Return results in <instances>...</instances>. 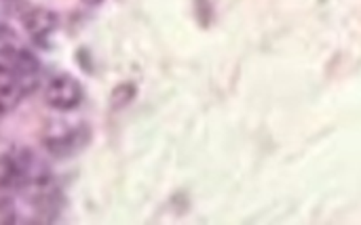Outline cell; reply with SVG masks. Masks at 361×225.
Returning a JSON list of instances; mask_svg holds the SVG:
<instances>
[{
  "instance_id": "1",
  "label": "cell",
  "mask_w": 361,
  "mask_h": 225,
  "mask_svg": "<svg viewBox=\"0 0 361 225\" xmlns=\"http://www.w3.org/2000/svg\"><path fill=\"white\" fill-rule=\"evenodd\" d=\"M47 105L57 112H70L80 105L82 101V86L70 74H57L49 80L44 91Z\"/></svg>"
},
{
  "instance_id": "2",
  "label": "cell",
  "mask_w": 361,
  "mask_h": 225,
  "mask_svg": "<svg viewBox=\"0 0 361 225\" xmlns=\"http://www.w3.org/2000/svg\"><path fill=\"white\" fill-rule=\"evenodd\" d=\"M89 141H91V129L87 124H78L72 129L66 127V129L44 135L42 148L55 158H66V156H72L74 152H78L80 148H85Z\"/></svg>"
},
{
  "instance_id": "3",
  "label": "cell",
  "mask_w": 361,
  "mask_h": 225,
  "mask_svg": "<svg viewBox=\"0 0 361 225\" xmlns=\"http://www.w3.org/2000/svg\"><path fill=\"white\" fill-rule=\"evenodd\" d=\"M25 95L19 72L11 65L6 51L0 49V114H11Z\"/></svg>"
},
{
  "instance_id": "4",
  "label": "cell",
  "mask_w": 361,
  "mask_h": 225,
  "mask_svg": "<svg viewBox=\"0 0 361 225\" xmlns=\"http://www.w3.org/2000/svg\"><path fill=\"white\" fill-rule=\"evenodd\" d=\"M57 25H59V15L44 6L30 8L23 15V27L34 38H47L49 34H53L57 30Z\"/></svg>"
},
{
  "instance_id": "5",
  "label": "cell",
  "mask_w": 361,
  "mask_h": 225,
  "mask_svg": "<svg viewBox=\"0 0 361 225\" xmlns=\"http://www.w3.org/2000/svg\"><path fill=\"white\" fill-rule=\"evenodd\" d=\"M4 188H21V171L13 152L0 154V190Z\"/></svg>"
},
{
  "instance_id": "6",
  "label": "cell",
  "mask_w": 361,
  "mask_h": 225,
  "mask_svg": "<svg viewBox=\"0 0 361 225\" xmlns=\"http://www.w3.org/2000/svg\"><path fill=\"white\" fill-rule=\"evenodd\" d=\"M135 95H137L135 82H121L110 93V108L112 110H123V108H127L135 99Z\"/></svg>"
},
{
  "instance_id": "7",
  "label": "cell",
  "mask_w": 361,
  "mask_h": 225,
  "mask_svg": "<svg viewBox=\"0 0 361 225\" xmlns=\"http://www.w3.org/2000/svg\"><path fill=\"white\" fill-rule=\"evenodd\" d=\"M19 224V213L13 198H0V225Z\"/></svg>"
},
{
  "instance_id": "8",
  "label": "cell",
  "mask_w": 361,
  "mask_h": 225,
  "mask_svg": "<svg viewBox=\"0 0 361 225\" xmlns=\"http://www.w3.org/2000/svg\"><path fill=\"white\" fill-rule=\"evenodd\" d=\"M82 2H85V4H91V6H93V4H99V2H104V0H82Z\"/></svg>"
}]
</instances>
